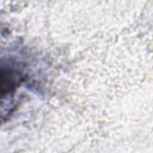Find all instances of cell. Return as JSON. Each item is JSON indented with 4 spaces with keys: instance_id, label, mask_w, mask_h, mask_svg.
I'll list each match as a JSON object with an SVG mask.
<instances>
[{
    "instance_id": "1",
    "label": "cell",
    "mask_w": 153,
    "mask_h": 153,
    "mask_svg": "<svg viewBox=\"0 0 153 153\" xmlns=\"http://www.w3.org/2000/svg\"><path fill=\"white\" fill-rule=\"evenodd\" d=\"M36 56L26 48L14 47L1 59V115L2 122L14 114L23 91L39 92L42 73Z\"/></svg>"
}]
</instances>
